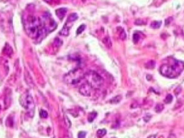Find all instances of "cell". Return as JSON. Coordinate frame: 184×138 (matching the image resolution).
<instances>
[{"instance_id": "6da1fadb", "label": "cell", "mask_w": 184, "mask_h": 138, "mask_svg": "<svg viewBox=\"0 0 184 138\" xmlns=\"http://www.w3.org/2000/svg\"><path fill=\"white\" fill-rule=\"evenodd\" d=\"M24 27L26 33L30 38L37 39L43 34L46 35V32L42 27L40 19L35 16L29 15L26 18Z\"/></svg>"}, {"instance_id": "7a4b0ae2", "label": "cell", "mask_w": 184, "mask_h": 138, "mask_svg": "<svg viewBox=\"0 0 184 138\" xmlns=\"http://www.w3.org/2000/svg\"><path fill=\"white\" fill-rule=\"evenodd\" d=\"M184 69V63L173 60L171 64L164 63L160 66V73L168 78H176L182 73Z\"/></svg>"}, {"instance_id": "3957f363", "label": "cell", "mask_w": 184, "mask_h": 138, "mask_svg": "<svg viewBox=\"0 0 184 138\" xmlns=\"http://www.w3.org/2000/svg\"><path fill=\"white\" fill-rule=\"evenodd\" d=\"M84 79L86 82L88 83L91 88L95 89H98L101 87L104 84V78H103L99 73L90 70L84 75Z\"/></svg>"}, {"instance_id": "277c9868", "label": "cell", "mask_w": 184, "mask_h": 138, "mask_svg": "<svg viewBox=\"0 0 184 138\" xmlns=\"http://www.w3.org/2000/svg\"><path fill=\"white\" fill-rule=\"evenodd\" d=\"M84 73L83 69L81 68H76L68 72L64 76V81L66 84L75 85L80 82L82 78H84Z\"/></svg>"}, {"instance_id": "5b68a950", "label": "cell", "mask_w": 184, "mask_h": 138, "mask_svg": "<svg viewBox=\"0 0 184 138\" xmlns=\"http://www.w3.org/2000/svg\"><path fill=\"white\" fill-rule=\"evenodd\" d=\"M20 104L29 113L31 116H33L35 111V102L32 96L29 93H25L20 97Z\"/></svg>"}, {"instance_id": "8992f818", "label": "cell", "mask_w": 184, "mask_h": 138, "mask_svg": "<svg viewBox=\"0 0 184 138\" xmlns=\"http://www.w3.org/2000/svg\"><path fill=\"white\" fill-rule=\"evenodd\" d=\"M40 21H41L42 27H43V30L46 32V34L50 33L52 31H53L57 27V24H56L55 20L48 13H46L42 16L40 18Z\"/></svg>"}, {"instance_id": "52a82bcc", "label": "cell", "mask_w": 184, "mask_h": 138, "mask_svg": "<svg viewBox=\"0 0 184 138\" xmlns=\"http://www.w3.org/2000/svg\"><path fill=\"white\" fill-rule=\"evenodd\" d=\"M91 86L87 82L84 83L81 86L79 87V93L81 95L85 96H88L91 94Z\"/></svg>"}, {"instance_id": "ba28073f", "label": "cell", "mask_w": 184, "mask_h": 138, "mask_svg": "<svg viewBox=\"0 0 184 138\" xmlns=\"http://www.w3.org/2000/svg\"><path fill=\"white\" fill-rule=\"evenodd\" d=\"M56 13V15H57L58 17L60 19H63V17H65V13H66V9L65 8H60V9H58L56 10L55 12Z\"/></svg>"}, {"instance_id": "9c48e42d", "label": "cell", "mask_w": 184, "mask_h": 138, "mask_svg": "<svg viewBox=\"0 0 184 138\" xmlns=\"http://www.w3.org/2000/svg\"><path fill=\"white\" fill-rule=\"evenodd\" d=\"M78 19V15L76 13L71 14L69 15V17L67 19V22H69V23H74V21H76Z\"/></svg>"}, {"instance_id": "30bf717a", "label": "cell", "mask_w": 184, "mask_h": 138, "mask_svg": "<svg viewBox=\"0 0 184 138\" xmlns=\"http://www.w3.org/2000/svg\"><path fill=\"white\" fill-rule=\"evenodd\" d=\"M106 134H107V130H106L105 129L99 130L97 131V132H96V134H97L98 137H104Z\"/></svg>"}, {"instance_id": "8fae6325", "label": "cell", "mask_w": 184, "mask_h": 138, "mask_svg": "<svg viewBox=\"0 0 184 138\" xmlns=\"http://www.w3.org/2000/svg\"><path fill=\"white\" fill-rule=\"evenodd\" d=\"M96 115H97V114H96V112H95L90 113L89 115H88V122H93V121L94 120V119L96 117Z\"/></svg>"}, {"instance_id": "7c38bea8", "label": "cell", "mask_w": 184, "mask_h": 138, "mask_svg": "<svg viewBox=\"0 0 184 138\" xmlns=\"http://www.w3.org/2000/svg\"><path fill=\"white\" fill-rule=\"evenodd\" d=\"M163 109H164V106H163V104H157L155 107V112L157 113L161 112Z\"/></svg>"}, {"instance_id": "4fadbf2b", "label": "cell", "mask_w": 184, "mask_h": 138, "mask_svg": "<svg viewBox=\"0 0 184 138\" xmlns=\"http://www.w3.org/2000/svg\"><path fill=\"white\" fill-rule=\"evenodd\" d=\"M161 25V22L160 21H154L151 23V27L154 29H157Z\"/></svg>"}, {"instance_id": "5bb4252c", "label": "cell", "mask_w": 184, "mask_h": 138, "mask_svg": "<svg viewBox=\"0 0 184 138\" xmlns=\"http://www.w3.org/2000/svg\"><path fill=\"white\" fill-rule=\"evenodd\" d=\"M155 65V62L154 61H150V62H148L147 63H146L145 67L147 68H153Z\"/></svg>"}, {"instance_id": "9a60e30c", "label": "cell", "mask_w": 184, "mask_h": 138, "mask_svg": "<svg viewBox=\"0 0 184 138\" xmlns=\"http://www.w3.org/2000/svg\"><path fill=\"white\" fill-rule=\"evenodd\" d=\"M85 28H86L85 25H81L79 26V27L78 28L77 31H76V33H77V34H80L81 33H82V32H84Z\"/></svg>"}, {"instance_id": "2e32d148", "label": "cell", "mask_w": 184, "mask_h": 138, "mask_svg": "<svg viewBox=\"0 0 184 138\" xmlns=\"http://www.w3.org/2000/svg\"><path fill=\"white\" fill-rule=\"evenodd\" d=\"M120 29V32H119V36H120V38L121 40H125L126 39V33L124 32V30L122 28H119Z\"/></svg>"}, {"instance_id": "e0dca14e", "label": "cell", "mask_w": 184, "mask_h": 138, "mask_svg": "<svg viewBox=\"0 0 184 138\" xmlns=\"http://www.w3.org/2000/svg\"><path fill=\"white\" fill-rule=\"evenodd\" d=\"M173 101V96L171 94H168L166 96V99H165L164 101L167 104H170V103H171V101Z\"/></svg>"}, {"instance_id": "ac0fdd59", "label": "cell", "mask_w": 184, "mask_h": 138, "mask_svg": "<svg viewBox=\"0 0 184 138\" xmlns=\"http://www.w3.org/2000/svg\"><path fill=\"white\" fill-rule=\"evenodd\" d=\"M40 117H42V118H47V117H48V114L46 111L41 110L40 112Z\"/></svg>"}, {"instance_id": "d6986e66", "label": "cell", "mask_w": 184, "mask_h": 138, "mask_svg": "<svg viewBox=\"0 0 184 138\" xmlns=\"http://www.w3.org/2000/svg\"><path fill=\"white\" fill-rule=\"evenodd\" d=\"M107 41H106L105 39H104V40H103V42H104V43H105V45H107L108 48H110L111 46H112V43H111L110 41V39L109 38V37H107Z\"/></svg>"}, {"instance_id": "ffe728a7", "label": "cell", "mask_w": 184, "mask_h": 138, "mask_svg": "<svg viewBox=\"0 0 184 138\" xmlns=\"http://www.w3.org/2000/svg\"><path fill=\"white\" fill-rule=\"evenodd\" d=\"M140 40V35H139L138 34H134L133 35V40L134 42H135V43H137V42H138V40Z\"/></svg>"}, {"instance_id": "44dd1931", "label": "cell", "mask_w": 184, "mask_h": 138, "mask_svg": "<svg viewBox=\"0 0 184 138\" xmlns=\"http://www.w3.org/2000/svg\"><path fill=\"white\" fill-rule=\"evenodd\" d=\"M86 136V132H80L79 134H78V137L79 138H81V137H84Z\"/></svg>"}, {"instance_id": "7402d4cb", "label": "cell", "mask_w": 184, "mask_h": 138, "mask_svg": "<svg viewBox=\"0 0 184 138\" xmlns=\"http://www.w3.org/2000/svg\"><path fill=\"white\" fill-rule=\"evenodd\" d=\"M119 97H120V96H117L115 97V98L113 100H112V101H112H112H114V103H118V102H119V101H120V100H121V99H118V100H117V99L119 98Z\"/></svg>"}]
</instances>
